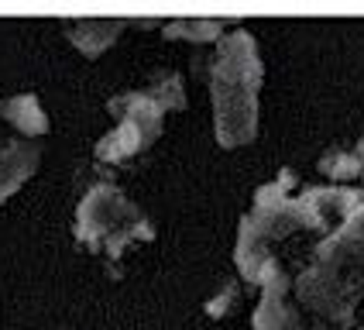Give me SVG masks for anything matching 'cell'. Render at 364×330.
Listing matches in <instances>:
<instances>
[{"instance_id":"cell-1","label":"cell","mask_w":364,"mask_h":330,"mask_svg":"<svg viewBox=\"0 0 364 330\" xmlns=\"http://www.w3.org/2000/svg\"><path fill=\"white\" fill-rule=\"evenodd\" d=\"M234 262L262 289L255 330H364V176L303 183L282 169L255 193Z\"/></svg>"},{"instance_id":"cell-2","label":"cell","mask_w":364,"mask_h":330,"mask_svg":"<svg viewBox=\"0 0 364 330\" xmlns=\"http://www.w3.org/2000/svg\"><path fill=\"white\" fill-rule=\"evenodd\" d=\"M210 100H213V134L220 148L251 144L258 134V93L264 65L251 31H227L210 52Z\"/></svg>"},{"instance_id":"cell-5","label":"cell","mask_w":364,"mask_h":330,"mask_svg":"<svg viewBox=\"0 0 364 330\" xmlns=\"http://www.w3.org/2000/svg\"><path fill=\"white\" fill-rule=\"evenodd\" d=\"M41 162V142L24 138L11 127H0V203L11 200L28 183Z\"/></svg>"},{"instance_id":"cell-7","label":"cell","mask_w":364,"mask_h":330,"mask_svg":"<svg viewBox=\"0 0 364 330\" xmlns=\"http://www.w3.org/2000/svg\"><path fill=\"white\" fill-rule=\"evenodd\" d=\"M124 28H127V21H69L65 38L73 41L86 59H97L121 38Z\"/></svg>"},{"instance_id":"cell-8","label":"cell","mask_w":364,"mask_h":330,"mask_svg":"<svg viewBox=\"0 0 364 330\" xmlns=\"http://www.w3.org/2000/svg\"><path fill=\"white\" fill-rule=\"evenodd\" d=\"M162 35L182 41H220L227 35V28H223V21H168Z\"/></svg>"},{"instance_id":"cell-9","label":"cell","mask_w":364,"mask_h":330,"mask_svg":"<svg viewBox=\"0 0 364 330\" xmlns=\"http://www.w3.org/2000/svg\"><path fill=\"white\" fill-rule=\"evenodd\" d=\"M237 299H241V289H237V282H227V286L220 289V296H213V299L206 303V313L220 320V316H227L230 309L237 307Z\"/></svg>"},{"instance_id":"cell-6","label":"cell","mask_w":364,"mask_h":330,"mask_svg":"<svg viewBox=\"0 0 364 330\" xmlns=\"http://www.w3.org/2000/svg\"><path fill=\"white\" fill-rule=\"evenodd\" d=\"M0 121L11 131H18L24 138H35V142H41V134H48V117H45V107L35 93L0 100Z\"/></svg>"},{"instance_id":"cell-4","label":"cell","mask_w":364,"mask_h":330,"mask_svg":"<svg viewBox=\"0 0 364 330\" xmlns=\"http://www.w3.org/2000/svg\"><path fill=\"white\" fill-rule=\"evenodd\" d=\"M73 234L90 255L100 258L110 275H117L127 247L155 241V227L144 217V210L110 183H97L93 189H86V196L76 206Z\"/></svg>"},{"instance_id":"cell-3","label":"cell","mask_w":364,"mask_h":330,"mask_svg":"<svg viewBox=\"0 0 364 330\" xmlns=\"http://www.w3.org/2000/svg\"><path fill=\"white\" fill-rule=\"evenodd\" d=\"M182 107H186V86H182V76L172 69H159L141 86L114 93L107 100V110L117 121V127L97 142L93 159L100 165H121L144 155L159 142L165 114Z\"/></svg>"}]
</instances>
